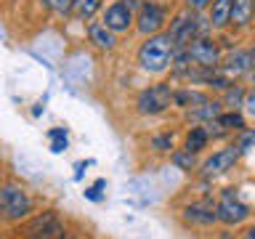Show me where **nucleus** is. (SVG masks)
Masks as SVG:
<instances>
[{"instance_id":"nucleus-5","label":"nucleus","mask_w":255,"mask_h":239,"mask_svg":"<svg viewBox=\"0 0 255 239\" xmlns=\"http://www.w3.org/2000/svg\"><path fill=\"white\" fill-rule=\"evenodd\" d=\"M107 27L115 32V35H120V32H128L133 27L135 21V13H133V5L128 3V0H115V3H109L107 8H104V19H101Z\"/></svg>"},{"instance_id":"nucleus-10","label":"nucleus","mask_w":255,"mask_h":239,"mask_svg":"<svg viewBox=\"0 0 255 239\" xmlns=\"http://www.w3.org/2000/svg\"><path fill=\"white\" fill-rule=\"evenodd\" d=\"M223 75L226 77H242V75H247V72L253 69V56H250V51H234V53H229L226 56V61H223Z\"/></svg>"},{"instance_id":"nucleus-1","label":"nucleus","mask_w":255,"mask_h":239,"mask_svg":"<svg viewBox=\"0 0 255 239\" xmlns=\"http://www.w3.org/2000/svg\"><path fill=\"white\" fill-rule=\"evenodd\" d=\"M173 56H175V45L167 32H157V35H149L138 48V64L143 72H151V75H159V72L173 67Z\"/></svg>"},{"instance_id":"nucleus-2","label":"nucleus","mask_w":255,"mask_h":239,"mask_svg":"<svg viewBox=\"0 0 255 239\" xmlns=\"http://www.w3.org/2000/svg\"><path fill=\"white\" fill-rule=\"evenodd\" d=\"M32 213V199L19 183H3L0 186V218L19 223L24 218H29Z\"/></svg>"},{"instance_id":"nucleus-8","label":"nucleus","mask_w":255,"mask_h":239,"mask_svg":"<svg viewBox=\"0 0 255 239\" xmlns=\"http://www.w3.org/2000/svg\"><path fill=\"white\" fill-rule=\"evenodd\" d=\"M239 154H242V151H239L237 143H234V146H226V149H218L213 157H207V159H205L202 175H205V178H213V175H221V173L231 170V167L237 165Z\"/></svg>"},{"instance_id":"nucleus-22","label":"nucleus","mask_w":255,"mask_h":239,"mask_svg":"<svg viewBox=\"0 0 255 239\" xmlns=\"http://www.w3.org/2000/svg\"><path fill=\"white\" fill-rule=\"evenodd\" d=\"M40 5L51 13H69V5L72 0H40Z\"/></svg>"},{"instance_id":"nucleus-27","label":"nucleus","mask_w":255,"mask_h":239,"mask_svg":"<svg viewBox=\"0 0 255 239\" xmlns=\"http://www.w3.org/2000/svg\"><path fill=\"white\" fill-rule=\"evenodd\" d=\"M99 189H104V181H99V183H96V186H91V189H85V197L93 199V202H99V199H101Z\"/></svg>"},{"instance_id":"nucleus-19","label":"nucleus","mask_w":255,"mask_h":239,"mask_svg":"<svg viewBox=\"0 0 255 239\" xmlns=\"http://www.w3.org/2000/svg\"><path fill=\"white\" fill-rule=\"evenodd\" d=\"M207 138H210V133L205 127H191V133L186 135V149L191 154H197V151H202L207 146Z\"/></svg>"},{"instance_id":"nucleus-11","label":"nucleus","mask_w":255,"mask_h":239,"mask_svg":"<svg viewBox=\"0 0 255 239\" xmlns=\"http://www.w3.org/2000/svg\"><path fill=\"white\" fill-rule=\"evenodd\" d=\"M253 16H255V0H231V21H229L231 27L237 29L250 27Z\"/></svg>"},{"instance_id":"nucleus-9","label":"nucleus","mask_w":255,"mask_h":239,"mask_svg":"<svg viewBox=\"0 0 255 239\" xmlns=\"http://www.w3.org/2000/svg\"><path fill=\"white\" fill-rule=\"evenodd\" d=\"M215 213H218V221H223V223H242L250 215V207L245 202H239L231 191H226L221 197V202L215 205Z\"/></svg>"},{"instance_id":"nucleus-32","label":"nucleus","mask_w":255,"mask_h":239,"mask_svg":"<svg viewBox=\"0 0 255 239\" xmlns=\"http://www.w3.org/2000/svg\"><path fill=\"white\" fill-rule=\"evenodd\" d=\"M128 3H130V5H133V3H135V0H128Z\"/></svg>"},{"instance_id":"nucleus-13","label":"nucleus","mask_w":255,"mask_h":239,"mask_svg":"<svg viewBox=\"0 0 255 239\" xmlns=\"http://www.w3.org/2000/svg\"><path fill=\"white\" fill-rule=\"evenodd\" d=\"M88 40L101 48V51H112L115 48V32H112L104 21H91L88 24Z\"/></svg>"},{"instance_id":"nucleus-7","label":"nucleus","mask_w":255,"mask_h":239,"mask_svg":"<svg viewBox=\"0 0 255 239\" xmlns=\"http://www.w3.org/2000/svg\"><path fill=\"white\" fill-rule=\"evenodd\" d=\"M189 56H191V61L197 64V67H202V69H215L218 67V61H221V51H218V43L210 37H197L194 43H189Z\"/></svg>"},{"instance_id":"nucleus-18","label":"nucleus","mask_w":255,"mask_h":239,"mask_svg":"<svg viewBox=\"0 0 255 239\" xmlns=\"http://www.w3.org/2000/svg\"><path fill=\"white\" fill-rule=\"evenodd\" d=\"M223 104L221 101H207L202 104V107H197V109H189V120H205V122H213L218 115H223Z\"/></svg>"},{"instance_id":"nucleus-6","label":"nucleus","mask_w":255,"mask_h":239,"mask_svg":"<svg viewBox=\"0 0 255 239\" xmlns=\"http://www.w3.org/2000/svg\"><path fill=\"white\" fill-rule=\"evenodd\" d=\"M165 21H167V8L157 5V3L141 5V11L135 13V29H138L143 37L157 35V32L165 27Z\"/></svg>"},{"instance_id":"nucleus-24","label":"nucleus","mask_w":255,"mask_h":239,"mask_svg":"<svg viewBox=\"0 0 255 239\" xmlns=\"http://www.w3.org/2000/svg\"><path fill=\"white\" fill-rule=\"evenodd\" d=\"M237 146H239V151H242V154H245V151H250V149L255 146V130H245Z\"/></svg>"},{"instance_id":"nucleus-17","label":"nucleus","mask_w":255,"mask_h":239,"mask_svg":"<svg viewBox=\"0 0 255 239\" xmlns=\"http://www.w3.org/2000/svg\"><path fill=\"white\" fill-rule=\"evenodd\" d=\"M207 127H218V130H242L245 117L239 112H229V115H218L213 122H207Z\"/></svg>"},{"instance_id":"nucleus-29","label":"nucleus","mask_w":255,"mask_h":239,"mask_svg":"<svg viewBox=\"0 0 255 239\" xmlns=\"http://www.w3.org/2000/svg\"><path fill=\"white\" fill-rule=\"evenodd\" d=\"M247 239H255V226H253L250 231H247Z\"/></svg>"},{"instance_id":"nucleus-3","label":"nucleus","mask_w":255,"mask_h":239,"mask_svg":"<svg viewBox=\"0 0 255 239\" xmlns=\"http://www.w3.org/2000/svg\"><path fill=\"white\" fill-rule=\"evenodd\" d=\"M207 27H210V21H202L197 11H189V8H186V11L178 13V16L170 21L167 35H170V40H173L175 48H189V43H194L197 37L205 35Z\"/></svg>"},{"instance_id":"nucleus-31","label":"nucleus","mask_w":255,"mask_h":239,"mask_svg":"<svg viewBox=\"0 0 255 239\" xmlns=\"http://www.w3.org/2000/svg\"><path fill=\"white\" fill-rule=\"evenodd\" d=\"M253 85H255V72H253Z\"/></svg>"},{"instance_id":"nucleus-25","label":"nucleus","mask_w":255,"mask_h":239,"mask_svg":"<svg viewBox=\"0 0 255 239\" xmlns=\"http://www.w3.org/2000/svg\"><path fill=\"white\" fill-rule=\"evenodd\" d=\"M183 3H186V8L189 11H197V13H202L205 8H210L215 0H183Z\"/></svg>"},{"instance_id":"nucleus-21","label":"nucleus","mask_w":255,"mask_h":239,"mask_svg":"<svg viewBox=\"0 0 255 239\" xmlns=\"http://www.w3.org/2000/svg\"><path fill=\"white\" fill-rule=\"evenodd\" d=\"M48 138L53 141L51 143V151H56V154L67 149V130H64V127H53V130L48 133Z\"/></svg>"},{"instance_id":"nucleus-14","label":"nucleus","mask_w":255,"mask_h":239,"mask_svg":"<svg viewBox=\"0 0 255 239\" xmlns=\"http://www.w3.org/2000/svg\"><path fill=\"white\" fill-rule=\"evenodd\" d=\"M173 104L181 109H197L207 104V96L202 91H191V88H181V91H173Z\"/></svg>"},{"instance_id":"nucleus-20","label":"nucleus","mask_w":255,"mask_h":239,"mask_svg":"<svg viewBox=\"0 0 255 239\" xmlns=\"http://www.w3.org/2000/svg\"><path fill=\"white\" fill-rule=\"evenodd\" d=\"M173 165L181 167V170H186V173H191L197 167V159H194V154H191L189 149H183V151H175L173 154Z\"/></svg>"},{"instance_id":"nucleus-23","label":"nucleus","mask_w":255,"mask_h":239,"mask_svg":"<svg viewBox=\"0 0 255 239\" xmlns=\"http://www.w3.org/2000/svg\"><path fill=\"white\" fill-rule=\"evenodd\" d=\"M226 104L231 109H239V107H245V93H242V88H226Z\"/></svg>"},{"instance_id":"nucleus-16","label":"nucleus","mask_w":255,"mask_h":239,"mask_svg":"<svg viewBox=\"0 0 255 239\" xmlns=\"http://www.w3.org/2000/svg\"><path fill=\"white\" fill-rule=\"evenodd\" d=\"M210 27L221 29L226 27V24L231 21V0H215V3L210 5Z\"/></svg>"},{"instance_id":"nucleus-15","label":"nucleus","mask_w":255,"mask_h":239,"mask_svg":"<svg viewBox=\"0 0 255 239\" xmlns=\"http://www.w3.org/2000/svg\"><path fill=\"white\" fill-rule=\"evenodd\" d=\"M101 5H104V0H72L69 16H75L80 21H91L101 11Z\"/></svg>"},{"instance_id":"nucleus-26","label":"nucleus","mask_w":255,"mask_h":239,"mask_svg":"<svg viewBox=\"0 0 255 239\" xmlns=\"http://www.w3.org/2000/svg\"><path fill=\"white\" fill-rule=\"evenodd\" d=\"M151 146H154L157 151H167V149H173V138L170 135H157V138L151 141Z\"/></svg>"},{"instance_id":"nucleus-12","label":"nucleus","mask_w":255,"mask_h":239,"mask_svg":"<svg viewBox=\"0 0 255 239\" xmlns=\"http://www.w3.org/2000/svg\"><path fill=\"white\" fill-rule=\"evenodd\" d=\"M183 215H186V221L197 223V226H210V223L218 221V213H215V207L210 202H194V205H189L186 210H183Z\"/></svg>"},{"instance_id":"nucleus-30","label":"nucleus","mask_w":255,"mask_h":239,"mask_svg":"<svg viewBox=\"0 0 255 239\" xmlns=\"http://www.w3.org/2000/svg\"><path fill=\"white\" fill-rule=\"evenodd\" d=\"M250 56H253V67H255V43H253V48H250Z\"/></svg>"},{"instance_id":"nucleus-4","label":"nucleus","mask_w":255,"mask_h":239,"mask_svg":"<svg viewBox=\"0 0 255 239\" xmlns=\"http://www.w3.org/2000/svg\"><path fill=\"white\" fill-rule=\"evenodd\" d=\"M170 104H173L170 85H167V83H157V85L146 88V91L138 96L135 107H138L141 115H159V112H165Z\"/></svg>"},{"instance_id":"nucleus-28","label":"nucleus","mask_w":255,"mask_h":239,"mask_svg":"<svg viewBox=\"0 0 255 239\" xmlns=\"http://www.w3.org/2000/svg\"><path fill=\"white\" fill-rule=\"evenodd\" d=\"M245 109H247V115H255V88L245 96Z\"/></svg>"}]
</instances>
